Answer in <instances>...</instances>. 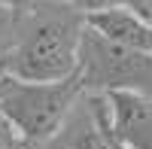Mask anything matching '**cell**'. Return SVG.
<instances>
[{
    "label": "cell",
    "mask_w": 152,
    "mask_h": 149,
    "mask_svg": "<svg viewBox=\"0 0 152 149\" xmlns=\"http://www.w3.org/2000/svg\"><path fill=\"white\" fill-rule=\"evenodd\" d=\"M6 76V67H3V61H0V79H3Z\"/></svg>",
    "instance_id": "obj_13"
},
{
    "label": "cell",
    "mask_w": 152,
    "mask_h": 149,
    "mask_svg": "<svg viewBox=\"0 0 152 149\" xmlns=\"http://www.w3.org/2000/svg\"><path fill=\"white\" fill-rule=\"evenodd\" d=\"M85 28L122 49L152 55V18L137 15L131 9H107V12L85 15Z\"/></svg>",
    "instance_id": "obj_5"
},
{
    "label": "cell",
    "mask_w": 152,
    "mask_h": 149,
    "mask_svg": "<svg viewBox=\"0 0 152 149\" xmlns=\"http://www.w3.org/2000/svg\"><path fill=\"white\" fill-rule=\"evenodd\" d=\"M107 128H110V125H107ZM110 149H128V146H122V143H119V140L110 134Z\"/></svg>",
    "instance_id": "obj_12"
},
{
    "label": "cell",
    "mask_w": 152,
    "mask_h": 149,
    "mask_svg": "<svg viewBox=\"0 0 152 149\" xmlns=\"http://www.w3.org/2000/svg\"><path fill=\"white\" fill-rule=\"evenodd\" d=\"M37 3V0H0V6H6V9H15V12H24V9H31Z\"/></svg>",
    "instance_id": "obj_11"
},
{
    "label": "cell",
    "mask_w": 152,
    "mask_h": 149,
    "mask_svg": "<svg viewBox=\"0 0 152 149\" xmlns=\"http://www.w3.org/2000/svg\"><path fill=\"white\" fill-rule=\"evenodd\" d=\"M0 149H34V143L24 140L21 134L3 119V113H0Z\"/></svg>",
    "instance_id": "obj_9"
},
{
    "label": "cell",
    "mask_w": 152,
    "mask_h": 149,
    "mask_svg": "<svg viewBox=\"0 0 152 149\" xmlns=\"http://www.w3.org/2000/svg\"><path fill=\"white\" fill-rule=\"evenodd\" d=\"M67 6H73L79 15H94V12H107V9H131L137 15L152 18V3L149 0H67Z\"/></svg>",
    "instance_id": "obj_7"
},
{
    "label": "cell",
    "mask_w": 152,
    "mask_h": 149,
    "mask_svg": "<svg viewBox=\"0 0 152 149\" xmlns=\"http://www.w3.org/2000/svg\"><path fill=\"white\" fill-rule=\"evenodd\" d=\"M88 116L79 119L73 128L64 125L67 149H110V128H107V101L104 94H88Z\"/></svg>",
    "instance_id": "obj_6"
},
{
    "label": "cell",
    "mask_w": 152,
    "mask_h": 149,
    "mask_svg": "<svg viewBox=\"0 0 152 149\" xmlns=\"http://www.w3.org/2000/svg\"><path fill=\"white\" fill-rule=\"evenodd\" d=\"M34 149H67V137H64V131H61V134H55L52 140H46V143L34 146Z\"/></svg>",
    "instance_id": "obj_10"
},
{
    "label": "cell",
    "mask_w": 152,
    "mask_h": 149,
    "mask_svg": "<svg viewBox=\"0 0 152 149\" xmlns=\"http://www.w3.org/2000/svg\"><path fill=\"white\" fill-rule=\"evenodd\" d=\"M18 15L21 12L0 6V61L9 55L12 43H15V31H18Z\"/></svg>",
    "instance_id": "obj_8"
},
{
    "label": "cell",
    "mask_w": 152,
    "mask_h": 149,
    "mask_svg": "<svg viewBox=\"0 0 152 149\" xmlns=\"http://www.w3.org/2000/svg\"><path fill=\"white\" fill-rule=\"evenodd\" d=\"M85 94L79 70L61 82H21L0 79V113L28 143L40 146L64 131L73 107Z\"/></svg>",
    "instance_id": "obj_2"
},
{
    "label": "cell",
    "mask_w": 152,
    "mask_h": 149,
    "mask_svg": "<svg viewBox=\"0 0 152 149\" xmlns=\"http://www.w3.org/2000/svg\"><path fill=\"white\" fill-rule=\"evenodd\" d=\"M85 18L73 6L34 3L18 15V31L3 58L6 76L21 82H61L79 70Z\"/></svg>",
    "instance_id": "obj_1"
},
{
    "label": "cell",
    "mask_w": 152,
    "mask_h": 149,
    "mask_svg": "<svg viewBox=\"0 0 152 149\" xmlns=\"http://www.w3.org/2000/svg\"><path fill=\"white\" fill-rule=\"evenodd\" d=\"M79 79L85 94L131 91L152 97V55L122 49L85 28L79 43Z\"/></svg>",
    "instance_id": "obj_3"
},
{
    "label": "cell",
    "mask_w": 152,
    "mask_h": 149,
    "mask_svg": "<svg viewBox=\"0 0 152 149\" xmlns=\"http://www.w3.org/2000/svg\"><path fill=\"white\" fill-rule=\"evenodd\" d=\"M107 101V125L110 134L128 149H152V97L131 91H110Z\"/></svg>",
    "instance_id": "obj_4"
}]
</instances>
